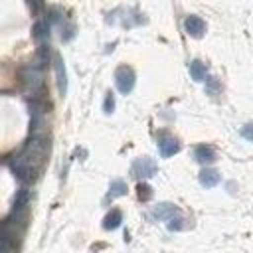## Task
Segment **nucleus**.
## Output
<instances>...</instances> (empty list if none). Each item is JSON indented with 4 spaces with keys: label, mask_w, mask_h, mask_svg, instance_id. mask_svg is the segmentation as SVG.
<instances>
[{
    "label": "nucleus",
    "mask_w": 253,
    "mask_h": 253,
    "mask_svg": "<svg viewBox=\"0 0 253 253\" xmlns=\"http://www.w3.org/2000/svg\"><path fill=\"white\" fill-rule=\"evenodd\" d=\"M47 156H49V138L43 134H34L20 150V154L14 156L12 170L24 184H32L40 178Z\"/></svg>",
    "instance_id": "obj_1"
},
{
    "label": "nucleus",
    "mask_w": 253,
    "mask_h": 253,
    "mask_svg": "<svg viewBox=\"0 0 253 253\" xmlns=\"http://www.w3.org/2000/svg\"><path fill=\"white\" fill-rule=\"evenodd\" d=\"M22 81H24V85H26L32 93H38V89H40L42 83H43L42 67H36V65L24 67V69H22Z\"/></svg>",
    "instance_id": "obj_2"
},
{
    "label": "nucleus",
    "mask_w": 253,
    "mask_h": 253,
    "mask_svg": "<svg viewBox=\"0 0 253 253\" xmlns=\"http://www.w3.org/2000/svg\"><path fill=\"white\" fill-rule=\"evenodd\" d=\"M134 81H136V79H134V71H132L130 67L123 65V67L117 69V73H115V83H117V89H119L123 95H126V93L132 91Z\"/></svg>",
    "instance_id": "obj_3"
},
{
    "label": "nucleus",
    "mask_w": 253,
    "mask_h": 253,
    "mask_svg": "<svg viewBox=\"0 0 253 253\" xmlns=\"http://www.w3.org/2000/svg\"><path fill=\"white\" fill-rule=\"evenodd\" d=\"M130 172H132L134 178H150V176L156 174V162L148 156H140L132 162Z\"/></svg>",
    "instance_id": "obj_4"
},
{
    "label": "nucleus",
    "mask_w": 253,
    "mask_h": 253,
    "mask_svg": "<svg viewBox=\"0 0 253 253\" xmlns=\"http://www.w3.org/2000/svg\"><path fill=\"white\" fill-rule=\"evenodd\" d=\"M184 30H186V34L192 36V38H202L204 32H206V24H204V20L198 18V16H188V18L184 20Z\"/></svg>",
    "instance_id": "obj_5"
},
{
    "label": "nucleus",
    "mask_w": 253,
    "mask_h": 253,
    "mask_svg": "<svg viewBox=\"0 0 253 253\" xmlns=\"http://www.w3.org/2000/svg\"><path fill=\"white\" fill-rule=\"evenodd\" d=\"M55 75H57V89H59V95L65 97L67 93V75H65V65L61 61L59 55H55Z\"/></svg>",
    "instance_id": "obj_6"
},
{
    "label": "nucleus",
    "mask_w": 253,
    "mask_h": 253,
    "mask_svg": "<svg viewBox=\"0 0 253 253\" xmlns=\"http://www.w3.org/2000/svg\"><path fill=\"white\" fill-rule=\"evenodd\" d=\"M194 158H196L200 164H210V162L215 160V150H213L211 146H208V144H200V146H196V150H194Z\"/></svg>",
    "instance_id": "obj_7"
},
{
    "label": "nucleus",
    "mask_w": 253,
    "mask_h": 253,
    "mask_svg": "<svg viewBox=\"0 0 253 253\" xmlns=\"http://www.w3.org/2000/svg\"><path fill=\"white\" fill-rule=\"evenodd\" d=\"M158 148H160V156H164V158H168V156H174L178 150H180V142L176 140V138H162L160 142H158Z\"/></svg>",
    "instance_id": "obj_8"
},
{
    "label": "nucleus",
    "mask_w": 253,
    "mask_h": 253,
    "mask_svg": "<svg viewBox=\"0 0 253 253\" xmlns=\"http://www.w3.org/2000/svg\"><path fill=\"white\" fill-rule=\"evenodd\" d=\"M152 215L158 217V219H170V217H174V215H180V210H178L176 206H172V204H158V206L154 208Z\"/></svg>",
    "instance_id": "obj_9"
},
{
    "label": "nucleus",
    "mask_w": 253,
    "mask_h": 253,
    "mask_svg": "<svg viewBox=\"0 0 253 253\" xmlns=\"http://www.w3.org/2000/svg\"><path fill=\"white\" fill-rule=\"evenodd\" d=\"M219 172L217 170H210V168H206V170H202L200 172V184L204 186V188H213V186H217L219 184Z\"/></svg>",
    "instance_id": "obj_10"
},
{
    "label": "nucleus",
    "mask_w": 253,
    "mask_h": 253,
    "mask_svg": "<svg viewBox=\"0 0 253 253\" xmlns=\"http://www.w3.org/2000/svg\"><path fill=\"white\" fill-rule=\"evenodd\" d=\"M12 237H14V231L10 229V223H2L0 225V251L12 249Z\"/></svg>",
    "instance_id": "obj_11"
},
{
    "label": "nucleus",
    "mask_w": 253,
    "mask_h": 253,
    "mask_svg": "<svg viewBox=\"0 0 253 253\" xmlns=\"http://www.w3.org/2000/svg\"><path fill=\"white\" fill-rule=\"evenodd\" d=\"M121 221H123L121 210H111V211L105 215V219H103V227H105V229H117V227L121 225Z\"/></svg>",
    "instance_id": "obj_12"
},
{
    "label": "nucleus",
    "mask_w": 253,
    "mask_h": 253,
    "mask_svg": "<svg viewBox=\"0 0 253 253\" xmlns=\"http://www.w3.org/2000/svg\"><path fill=\"white\" fill-rule=\"evenodd\" d=\"M190 75L194 81H206V65L198 59H194L190 63Z\"/></svg>",
    "instance_id": "obj_13"
},
{
    "label": "nucleus",
    "mask_w": 253,
    "mask_h": 253,
    "mask_svg": "<svg viewBox=\"0 0 253 253\" xmlns=\"http://www.w3.org/2000/svg\"><path fill=\"white\" fill-rule=\"evenodd\" d=\"M126 194V184L123 182V180H113L111 182V186H109V194H107V198H119V196H125Z\"/></svg>",
    "instance_id": "obj_14"
},
{
    "label": "nucleus",
    "mask_w": 253,
    "mask_h": 253,
    "mask_svg": "<svg viewBox=\"0 0 253 253\" xmlns=\"http://www.w3.org/2000/svg\"><path fill=\"white\" fill-rule=\"evenodd\" d=\"M47 36H49V26H47V22H43V20L36 22V26H34V38L40 40V42H43V40H47Z\"/></svg>",
    "instance_id": "obj_15"
},
{
    "label": "nucleus",
    "mask_w": 253,
    "mask_h": 253,
    "mask_svg": "<svg viewBox=\"0 0 253 253\" xmlns=\"http://www.w3.org/2000/svg\"><path fill=\"white\" fill-rule=\"evenodd\" d=\"M28 200H30V192L22 188V190L18 192V198H16V202H14V210H16V211L24 210V208H26V204H28Z\"/></svg>",
    "instance_id": "obj_16"
},
{
    "label": "nucleus",
    "mask_w": 253,
    "mask_h": 253,
    "mask_svg": "<svg viewBox=\"0 0 253 253\" xmlns=\"http://www.w3.org/2000/svg\"><path fill=\"white\" fill-rule=\"evenodd\" d=\"M138 198L142 200V202H146V200H150L152 198V188L148 186V184H138Z\"/></svg>",
    "instance_id": "obj_17"
},
{
    "label": "nucleus",
    "mask_w": 253,
    "mask_h": 253,
    "mask_svg": "<svg viewBox=\"0 0 253 253\" xmlns=\"http://www.w3.org/2000/svg\"><path fill=\"white\" fill-rule=\"evenodd\" d=\"M113 109H115V97H113V93H107L105 103H103V111L109 115V113H113Z\"/></svg>",
    "instance_id": "obj_18"
},
{
    "label": "nucleus",
    "mask_w": 253,
    "mask_h": 253,
    "mask_svg": "<svg viewBox=\"0 0 253 253\" xmlns=\"http://www.w3.org/2000/svg\"><path fill=\"white\" fill-rule=\"evenodd\" d=\"M182 221H184L182 217H176V219H174V217H170L168 227H170V229H182V227H184V223H182Z\"/></svg>",
    "instance_id": "obj_19"
},
{
    "label": "nucleus",
    "mask_w": 253,
    "mask_h": 253,
    "mask_svg": "<svg viewBox=\"0 0 253 253\" xmlns=\"http://www.w3.org/2000/svg\"><path fill=\"white\" fill-rule=\"evenodd\" d=\"M243 134H245V138H247V140H251V132H249V125L245 126V130H243Z\"/></svg>",
    "instance_id": "obj_20"
}]
</instances>
